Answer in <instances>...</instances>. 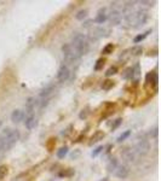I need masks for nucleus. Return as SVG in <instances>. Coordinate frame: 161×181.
<instances>
[{"label":"nucleus","mask_w":161,"mask_h":181,"mask_svg":"<svg viewBox=\"0 0 161 181\" xmlns=\"http://www.w3.org/2000/svg\"><path fill=\"white\" fill-rule=\"evenodd\" d=\"M115 176H118L119 179H126L128 176V173H130V170H128V168L126 165H118V168L115 169Z\"/></svg>","instance_id":"obj_10"},{"label":"nucleus","mask_w":161,"mask_h":181,"mask_svg":"<svg viewBox=\"0 0 161 181\" xmlns=\"http://www.w3.org/2000/svg\"><path fill=\"white\" fill-rule=\"evenodd\" d=\"M121 155H122V158L126 162H133L136 159V152H135L133 150H131V148H126Z\"/></svg>","instance_id":"obj_11"},{"label":"nucleus","mask_w":161,"mask_h":181,"mask_svg":"<svg viewBox=\"0 0 161 181\" xmlns=\"http://www.w3.org/2000/svg\"><path fill=\"white\" fill-rule=\"evenodd\" d=\"M114 48H115V47H114L113 44H108V45H106V46L103 47L102 53H103V54H110V53H113Z\"/></svg>","instance_id":"obj_28"},{"label":"nucleus","mask_w":161,"mask_h":181,"mask_svg":"<svg viewBox=\"0 0 161 181\" xmlns=\"http://www.w3.org/2000/svg\"><path fill=\"white\" fill-rule=\"evenodd\" d=\"M104 64H106V58H100V59H97V62H96V64H94V70H96V71L102 70L103 67H104Z\"/></svg>","instance_id":"obj_20"},{"label":"nucleus","mask_w":161,"mask_h":181,"mask_svg":"<svg viewBox=\"0 0 161 181\" xmlns=\"http://www.w3.org/2000/svg\"><path fill=\"white\" fill-rule=\"evenodd\" d=\"M55 85H49L47 87H45V88H43L41 89V92H40V97L41 98H47L49 96H51L53 92H55Z\"/></svg>","instance_id":"obj_16"},{"label":"nucleus","mask_w":161,"mask_h":181,"mask_svg":"<svg viewBox=\"0 0 161 181\" xmlns=\"http://www.w3.org/2000/svg\"><path fill=\"white\" fill-rule=\"evenodd\" d=\"M118 165H119V163H118V159L116 158H110V161L108 162V164H107V169H108V171H115V169L118 168Z\"/></svg>","instance_id":"obj_18"},{"label":"nucleus","mask_w":161,"mask_h":181,"mask_svg":"<svg viewBox=\"0 0 161 181\" xmlns=\"http://www.w3.org/2000/svg\"><path fill=\"white\" fill-rule=\"evenodd\" d=\"M75 174V170L74 169H72V168H69V169H66V170H63V171H61L59 173V176H64V177H70V176H73Z\"/></svg>","instance_id":"obj_25"},{"label":"nucleus","mask_w":161,"mask_h":181,"mask_svg":"<svg viewBox=\"0 0 161 181\" xmlns=\"http://www.w3.org/2000/svg\"><path fill=\"white\" fill-rule=\"evenodd\" d=\"M37 104H39V102H37L34 98H29V99H28V102H27V104H25V112L29 113V116L31 115V112L34 111Z\"/></svg>","instance_id":"obj_15"},{"label":"nucleus","mask_w":161,"mask_h":181,"mask_svg":"<svg viewBox=\"0 0 161 181\" xmlns=\"http://www.w3.org/2000/svg\"><path fill=\"white\" fill-rule=\"evenodd\" d=\"M87 15H88V11H87L86 9H84V10H80V11L75 15V18H76L78 21H84V19L87 17Z\"/></svg>","instance_id":"obj_22"},{"label":"nucleus","mask_w":161,"mask_h":181,"mask_svg":"<svg viewBox=\"0 0 161 181\" xmlns=\"http://www.w3.org/2000/svg\"><path fill=\"white\" fill-rule=\"evenodd\" d=\"M108 18H109V22L112 25H119L121 23L122 12L116 6V3H114V6H112V10H110V13L108 15Z\"/></svg>","instance_id":"obj_5"},{"label":"nucleus","mask_w":161,"mask_h":181,"mask_svg":"<svg viewBox=\"0 0 161 181\" xmlns=\"http://www.w3.org/2000/svg\"><path fill=\"white\" fill-rule=\"evenodd\" d=\"M25 117V113L22 111V110H15L12 113H11V121L15 123H19L21 121H23V118Z\"/></svg>","instance_id":"obj_12"},{"label":"nucleus","mask_w":161,"mask_h":181,"mask_svg":"<svg viewBox=\"0 0 161 181\" xmlns=\"http://www.w3.org/2000/svg\"><path fill=\"white\" fill-rule=\"evenodd\" d=\"M70 45L74 47V50L78 52V54L80 57L86 54L88 52V48H90V44H88L87 38L84 34H80V33H75L73 35Z\"/></svg>","instance_id":"obj_1"},{"label":"nucleus","mask_w":161,"mask_h":181,"mask_svg":"<svg viewBox=\"0 0 161 181\" xmlns=\"http://www.w3.org/2000/svg\"><path fill=\"white\" fill-rule=\"evenodd\" d=\"M148 19H149V13L145 10L139 9V10L133 12L130 25H132L133 28H141L148 22Z\"/></svg>","instance_id":"obj_2"},{"label":"nucleus","mask_w":161,"mask_h":181,"mask_svg":"<svg viewBox=\"0 0 161 181\" xmlns=\"http://www.w3.org/2000/svg\"><path fill=\"white\" fill-rule=\"evenodd\" d=\"M62 52H63L64 60L69 64H73L74 62H76V60L80 58V56L78 54V52L74 50V47L70 44H64L62 46Z\"/></svg>","instance_id":"obj_3"},{"label":"nucleus","mask_w":161,"mask_h":181,"mask_svg":"<svg viewBox=\"0 0 161 181\" xmlns=\"http://www.w3.org/2000/svg\"><path fill=\"white\" fill-rule=\"evenodd\" d=\"M37 118H35V116L34 115H30V116H28L27 118H25V122H24V125H25V127H27V129H29V131H31V129H34L35 128V126H37Z\"/></svg>","instance_id":"obj_13"},{"label":"nucleus","mask_w":161,"mask_h":181,"mask_svg":"<svg viewBox=\"0 0 161 181\" xmlns=\"http://www.w3.org/2000/svg\"><path fill=\"white\" fill-rule=\"evenodd\" d=\"M87 115H88V111H87V109H85V110H82V111L80 112V115H79V117H80L81 119H85V118L87 117Z\"/></svg>","instance_id":"obj_33"},{"label":"nucleus","mask_w":161,"mask_h":181,"mask_svg":"<svg viewBox=\"0 0 161 181\" xmlns=\"http://www.w3.org/2000/svg\"><path fill=\"white\" fill-rule=\"evenodd\" d=\"M133 76H135V75H133V68H132V67H131V68H127V69L124 71V74H122V77H124L125 80H131Z\"/></svg>","instance_id":"obj_21"},{"label":"nucleus","mask_w":161,"mask_h":181,"mask_svg":"<svg viewBox=\"0 0 161 181\" xmlns=\"http://www.w3.org/2000/svg\"><path fill=\"white\" fill-rule=\"evenodd\" d=\"M115 86V82L113 81V80H106V81H103V83H102V88L104 89V90H109L110 88H113Z\"/></svg>","instance_id":"obj_23"},{"label":"nucleus","mask_w":161,"mask_h":181,"mask_svg":"<svg viewBox=\"0 0 161 181\" xmlns=\"http://www.w3.org/2000/svg\"><path fill=\"white\" fill-rule=\"evenodd\" d=\"M107 33H108L107 29H104V28H94L90 33V39L91 40H98V39H101L103 36H106Z\"/></svg>","instance_id":"obj_9"},{"label":"nucleus","mask_w":161,"mask_h":181,"mask_svg":"<svg viewBox=\"0 0 161 181\" xmlns=\"http://www.w3.org/2000/svg\"><path fill=\"white\" fill-rule=\"evenodd\" d=\"M130 135H131V131H126V132H124V133L116 139V141H118V142H122V141H125Z\"/></svg>","instance_id":"obj_29"},{"label":"nucleus","mask_w":161,"mask_h":181,"mask_svg":"<svg viewBox=\"0 0 161 181\" xmlns=\"http://www.w3.org/2000/svg\"><path fill=\"white\" fill-rule=\"evenodd\" d=\"M101 181H108V179H102Z\"/></svg>","instance_id":"obj_37"},{"label":"nucleus","mask_w":161,"mask_h":181,"mask_svg":"<svg viewBox=\"0 0 161 181\" xmlns=\"http://www.w3.org/2000/svg\"><path fill=\"white\" fill-rule=\"evenodd\" d=\"M1 126H3V121L0 119V128H1Z\"/></svg>","instance_id":"obj_36"},{"label":"nucleus","mask_w":161,"mask_h":181,"mask_svg":"<svg viewBox=\"0 0 161 181\" xmlns=\"http://www.w3.org/2000/svg\"><path fill=\"white\" fill-rule=\"evenodd\" d=\"M67 154H68V147L67 146H64V147H61L58 151H57V157L58 158H64L67 156Z\"/></svg>","instance_id":"obj_24"},{"label":"nucleus","mask_w":161,"mask_h":181,"mask_svg":"<svg viewBox=\"0 0 161 181\" xmlns=\"http://www.w3.org/2000/svg\"><path fill=\"white\" fill-rule=\"evenodd\" d=\"M107 19H108L107 9H106V7H102V9H100V10H98L97 15H96V17H94V19H93L92 22L97 23V24H103V23H104Z\"/></svg>","instance_id":"obj_8"},{"label":"nucleus","mask_w":161,"mask_h":181,"mask_svg":"<svg viewBox=\"0 0 161 181\" xmlns=\"http://www.w3.org/2000/svg\"><path fill=\"white\" fill-rule=\"evenodd\" d=\"M151 33V29H149V30H147V32L145 33H143V34H141V35H137L135 39H133V42L135 44H138V42H141V41H143L149 34Z\"/></svg>","instance_id":"obj_19"},{"label":"nucleus","mask_w":161,"mask_h":181,"mask_svg":"<svg viewBox=\"0 0 161 181\" xmlns=\"http://www.w3.org/2000/svg\"><path fill=\"white\" fill-rule=\"evenodd\" d=\"M9 173V167L6 164H1L0 165V180H3Z\"/></svg>","instance_id":"obj_26"},{"label":"nucleus","mask_w":161,"mask_h":181,"mask_svg":"<svg viewBox=\"0 0 161 181\" xmlns=\"http://www.w3.org/2000/svg\"><path fill=\"white\" fill-rule=\"evenodd\" d=\"M69 76H70V70H69V68L66 65V64H62L61 67H59V69H58V73H57V81L58 82H66V81H68V79H69Z\"/></svg>","instance_id":"obj_7"},{"label":"nucleus","mask_w":161,"mask_h":181,"mask_svg":"<svg viewBox=\"0 0 161 181\" xmlns=\"http://www.w3.org/2000/svg\"><path fill=\"white\" fill-rule=\"evenodd\" d=\"M149 150H150V145H149V141L147 139H141L137 141L136 144V150H135V152H137L138 155L141 156H144L149 152Z\"/></svg>","instance_id":"obj_6"},{"label":"nucleus","mask_w":161,"mask_h":181,"mask_svg":"<svg viewBox=\"0 0 161 181\" xmlns=\"http://www.w3.org/2000/svg\"><path fill=\"white\" fill-rule=\"evenodd\" d=\"M145 82L147 83H151V85H156V82H157V74L156 73H149V74H147Z\"/></svg>","instance_id":"obj_17"},{"label":"nucleus","mask_w":161,"mask_h":181,"mask_svg":"<svg viewBox=\"0 0 161 181\" xmlns=\"http://www.w3.org/2000/svg\"><path fill=\"white\" fill-rule=\"evenodd\" d=\"M139 4L141 5H147V6H151L154 3H151V1H145V0H142V1H139Z\"/></svg>","instance_id":"obj_34"},{"label":"nucleus","mask_w":161,"mask_h":181,"mask_svg":"<svg viewBox=\"0 0 161 181\" xmlns=\"http://www.w3.org/2000/svg\"><path fill=\"white\" fill-rule=\"evenodd\" d=\"M121 123H122V118H116L114 122H113V125H112V131H115Z\"/></svg>","instance_id":"obj_31"},{"label":"nucleus","mask_w":161,"mask_h":181,"mask_svg":"<svg viewBox=\"0 0 161 181\" xmlns=\"http://www.w3.org/2000/svg\"><path fill=\"white\" fill-rule=\"evenodd\" d=\"M150 135H151L153 138H156V136H157V128L153 129V132H150Z\"/></svg>","instance_id":"obj_35"},{"label":"nucleus","mask_w":161,"mask_h":181,"mask_svg":"<svg viewBox=\"0 0 161 181\" xmlns=\"http://www.w3.org/2000/svg\"><path fill=\"white\" fill-rule=\"evenodd\" d=\"M103 150H104V146H98V147L96 148V150L93 151V152H92V157H97Z\"/></svg>","instance_id":"obj_32"},{"label":"nucleus","mask_w":161,"mask_h":181,"mask_svg":"<svg viewBox=\"0 0 161 181\" xmlns=\"http://www.w3.org/2000/svg\"><path fill=\"white\" fill-rule=\"evenodd\" d=\"M116 73H118V68H116V67H110V68L106 71V76H107V77H109V76L115 75Z\"/></svg>","instance_id":"obj_30"},{"label":"nucleus","mask_w":161,"mask_h":181,"mask_svg":"<svg viewBox=\"0 0 161 181\" xmlns=\"http://www.w3.org/2000/svg\"><path fill=\"white\" fill-rule=\"evenodd\" d=\"M104 133L102 132V131H97V132H94L93 133V135L90 138V142H88V145H93V144H96V142H98V141H101L103 138H104Z\"/></svg>","instance_id":"obj_14"},{"label":"nucleus","mask_w":161,"mask_h":181,"mask_svg":"<svg viewBox=\"0 0 161 181\" xmlns=\"http://www.w3.org/2000/svg\"><path fill=\"white\" fill-rule=\"evenodd\" d=\"M19 136H21V133H19V131H17V129H11V132L9 133V135L5 138V140H4V151H6V150H9V148H11L18 140H19Z\"/></svg>","instance_id":"obj_4"},{"label":"nucleus","mask_w":161,"mask_h":181,"mask_svg":"<svg viewBox=\"0 0 161 181\" xmlns=\"http://www.w3.org/2000/svg\"><path fill=\"white\" fill-rule=\"evenodd\" d=\"M130 52L132 56H141L143 53V48H142V46H133L130 50Z\"/></svg>","instance_id":"obj_27"}]
</instances>
